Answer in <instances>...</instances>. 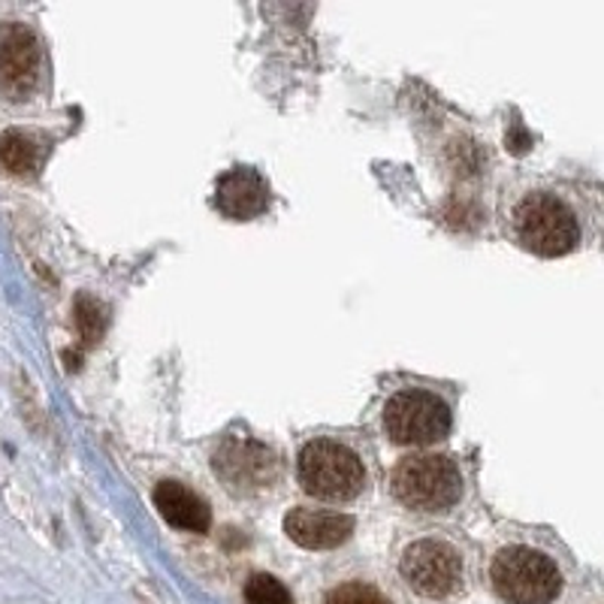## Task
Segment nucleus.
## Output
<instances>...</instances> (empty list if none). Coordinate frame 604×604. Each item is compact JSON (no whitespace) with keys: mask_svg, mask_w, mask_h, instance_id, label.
Instances as JSON below:
<instances>
[{"mask_svg":"<svg viewBox=\"0 0 604 604\" xmlns=\"http://www.w3.org/2000/svg\"><path fill=\"white\" fill-rule=\"evenodd\" d=\"M299 484L324 502H351L365 487V468L351 447L318 438L299 454Z\"/></svg>","mask_w":604,"mask_h":604,"instance_id":"nucleus-1","label":"nucleus"},{"mask_svg":"<svg viewBox=\"0 0 604 604\" xmlns=\"http://www.w3.org/2000/svg\"><path fill=\"white\" fill-rule=\"evenodd\" d=\"M393 496L411 511L445 513L463 496V475L447 456H409L393 471Z\"/></svg>","mask_w":604,"mask_h":604,"instance_id":"nucleus-2","label":"nucleus"},{"mask_svg":"<svg viewBox=\"0 0 604 604\" xmlns=\"http://www.w3.org/2000/svg\"><path fill=\"white\" fill-rule=\"evenodd\" d=\"M513 230L526 252L562 257L581 242L577 218L553 194H529L513 209Z\"/></svg>","mask_w":604,"mask_h":604,"instance_id":"nucleus-3","label":"nucleus"},{"mask_svg":"<svg viewBox=\"0 0 604 604\" xmlns=\"http://www.w3.org/2000/svg\"><path fill=\"white\" fill-rule=\"evenodd\" d=\"M490 581L511 604H550L562 590V574L553 559L532 548H505L492 559Z\"/></svg>","mask_w":604,"mask_h":604,"instance_id":"nucleus-4","label":"nucleus"},{"mask_svg":"<svg viewBox=\"0 0 604 604\" xmlns=\"http://www.w3.org/2000/svg\"><path fill=\"white\" fill-rule=\"evenodd\" d=\"M384 426L396 445H435L451 433V409L426 390H402L384 409Z\"/></svg>","mask_w":604,"mask_h":604,"instance_id":"nucleus-5","label":"nucleus"},{"mask_svg":"<svg viewBox=\"0 0 604 604\" xmlns=\"http://www.w3.org/2000/svg\"><path fill=\"white\" fill-rule=\"evenodd\" d=\"M400 571L414 593L426 598H447L463 581V559L447 541L423 538L402 553Z\"/></svg>","mask_w":604,"mask_h":604,"instance_id":"nucleus-6","label":"nucleus"},{"mask_svg":"<svg viewBox=\"0 0 604 604\" xmlns=\"http://www.w3.org/2000/svg\"><path fill=\"white\" fill-rule=\"evenodd\" d=\"M40 40L22 22L0 24V94L24 100L40 80Z\"/></svg>","mask_w":604,"mask_h":604,"instance_id":"nucleus-7","label":"nucleus"},{"mask_svg":"<svg viewBox=\"0 0 604 604\" xmlns=\"http://www.w3.org/2000/svg\"><path fill=\"white\" fill-rule=\"evenodd\" d=\"M215 471L233 492L269 490L278 478V459L257 442H227L215 454Z\"/></svg>","mask_w":604,"mask_h":604,"instance_id":"nucleus-8","label":"nucleus"},{"mask_svg":"<svg viewBox=\"0 0 604 604\" xmlns=\"http://www.w3.org/2000/svg\"><path fill=\"white\" fill-rule=\"evenodd\" d=\"M285 532L306 550H332L345 544L353 532V517L336 511L297 508L285 517Z\"/></svg>","mask_w":604,"mask_h":604,"instance_id":"nucleus-9","label":"nucleus"},{"mask_svg":"<svg viewBox=\"0 0 604 604\" xmlns=\"http://www.w3.org/2000/svg\"><path fill=\"white\" fill-rule=\"evenodd\" d=\"M155 505L167 523L184 532H205L212 526V511L203 496L188 490L179 480H160L155 487Z\"/></svg>","mask_w":604,"mask_h":604,"instance_id":"nucleus-10","label":"nucleus"},{"mask_svg":"<svg viewBox=\"0 0 604 604\" xmlns=\"http://www.w3.org/2000/svg\"><path fill=\"white\" fill-rule=\"evenodd\" d=\"M269 205V188L261 176L248 167L230 170L218 182V209L230 218H254Z\"/></svg>","mask_w":604,"mask_h":604,"instance_id":"nucleus-11","label":"nucleus"},{"mask_svg":"<svg viewBox=\"0 0 604 604\" xmlns=\"http://www.w3.org/2000/svg\"><path fill=\"white\" fill-rule=\"evenodd\" d=\"M0 163L3 170L12 172V176H34L36 167H40V146L31 134L24 130H7L0 137Z\"/></svg>","mask_w":604,"mask_h":604,"instance_id":"nucleus-12","label":"nucleus"},{"mask_svg":"<svg viewBox=\"0 0 604 604\" xmlns=\"http://www.w3.org/2000/svg\"><path fill=\"white\" fill-rule=\"evenodd\" d=\"M76 327H80V336L85 345L100 342L103 330H106V308H103V303H97L94 297L76 299Z\"/></svg>","mask_w":604,"mask_h":604,"instance_id":"nucleus-13","label":"nucleus"},{"mask_svg":"<svg viewBox=\"0 0 604 604\" xmlns=\"http://www.w3.org/2000/svg\"><path fill=\"white\" fill-rule=\"evenodd\" d=\"M245 602L248 604H294L290 593L285 590V583L275 581L273 574H254L252 581L245 583Z\"/></svg>","mask_w":604,"mask_h":604,"instance_id":"nucleus-14","label":"nucleus"},{"mask_svg":"<svg viewBox=\"0 0 604 604\" xmlns=\"http://www.w3.org/2000/svg\"><path fill=\"white\" fill-rule=\"evenodd\" d=\"M327 604H390L388 595H381L369 583H342L327 595Z\"/></svg>","mask_w":604,"mask_h":604,"instance_id":"nucleus-15","label":"nucleus"}]
</instances>
